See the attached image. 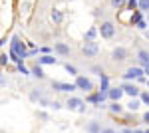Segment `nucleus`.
<instances>
[{
	"mask_svg": "<svg viewBox=\"0 0 149 133\" xmlns=\"http://www.w3.org/2000/svg\"><path fill=\"white\" fill-rule=\"evenodd\" d=\"M145 74H147V76H149V66H147V68H145Z\"/></svg>",
	"mask_w": 149,
	"mask_h": 133,
	"instance_id": "c9c22d12",
	"label": "nucleus"
},
{
	"mask_svg": "<svg viewBox=\"0 0 149 133\" xmlns=\"http://www.w3.org/2000/svg\"><path fill=\"white\" fill-rule=\"evenodd\" d=\"M127 56H129V52H127L125 46H117V48L111 50V60L113 62H125Z\"/></svg>",
	"mask_w": 149,
	"mask_h": 133,
	"instance_id": "39448f33",
	"label": "nucleus"
},
{
	"mask_svg": "<svg viewBox=\"0 0 149 133\" xmlns=\"http://www.w3.org/2000/svg\"><path fill=\"white\" fill-rule=\"evenodd\" d=\"M52 20H54V24H60V22H62V20H64V14H62V10L54 8V10H52Z\"/></svg>",
	"mask_w": 149,
	"mask_h": 133,
	"instance_id": "a211bd4d",
	"label": "nucleus"
},
{
	"mask_svg": "<svg viewBox=\"0 0 149 133\" xmlns=\"http://www.w3.org/2000/svg\"><path fill=\"white\" fill-rule=\"evenodd\" d=\"M133 133H145V131H139V129H135V131H133Z\"/></svg>",
	"mask_w": 149,
	"mask_h": 133,
	"instance_id": "e433bc0d",
	"label": "nucleus"
},
{
	"mask_svg": "<svg viewBox=\"0 0 149 133\" xmlns=\"http://www.w3.org/2000/svg\"><path fill=\"white\" fill-rule=\"evenodd\" d=\"M0 76H2V72H0Z\"/></svg>",
	"mask_w": 149,
	"mask_h": 133,
	"instance_id": "58836bf2",
	"label": "nucleus"
},
{
	"mask_svg": "<svg viewBox=\"0 0 149 133\" xmlns=\"http://www.w3.org/2000/svg\"><path fill=\"white\" fill-rule=\"evenodd\" d=\"M76 88L81 89V91H86V93H92L93 91V81L90 78H86V76H76Z\"/></svg>",
	"mask_w": 149,
	"mask_h": 133,
	"instance_id": "7ed1b4c3",
	"label": "nucleus"
},
{
	"mask_svg": "<svg viewBox=\"0 0 149 133\" xmlns=\"http://www.w3.org/2000/svg\"><path fill=\"white\" fill-rule=\"evenodd\" d=\"M97 34H100L102 38H105V40L113 38V36H115V24L111 22V20H105V22H102V26L97 28Z\"/></svg>",
	"mask_w": 149,
	"mask_h": 133,
	"instance_id": "f03ea898",
	"label": "nucleus"
},
{
	"mask_svg": "<svg viewBox=\"0 0 149 133\" xmlns=\"http://www.w3.org/2000/svg\"><path fill=\"white\" fill-rule=\"evenodd\" d=\"M16 66H18V72H20L22 76H30V70H28V68L24 66L22 62H20V64H16Z\"/></svg>",
	"mask_w": 149,
	"mask_h": 133,
	"instance_id": "5701e85b",
	"label": "nucleus"
},
{
	"mask_svg": "<svg viewBox=\"0 0 149 133\" xmlns=\"http://www.w3.org/2000/svg\"><path fill=\"white\" fill-rule=\"evenodd\" d=\"M64 68H66V72H68L70 76H80L78 70H76V66H72V64H64Z\"/></svg>",
	"mask_w": 149,
	"mask_h": 133,
	"instance_id": "4be33fe9",
	"label": "nucleus"
},
{
	"mask_svg": "<svg viewBox=\"0 0 149 133\" xmlns=\"http://www.w3.org/2000/svg\"><path fill=\"white\" fill-rule=\"evenodd\" d=\"M54 50H56L60 56H68L70 54V46L66 44V42H56V44H54Z\"/></svg>",
	"mask_w": 149,
	"mask_h": 133,
	"instance_id": "4468645a",
	"label": "nucleus"
},
{
	"mask_svg": "<svg viewBox=\"0 0 149 133\" xmlns=\"http://www.w3.org/2000/svg\"><path fill=\"white\" fill-rule=\"evenodd\" d=\"M50 107H54V109H60L62 105H60V101H52V103H50Z\"/></svg>",
	"mask_w": 149,
	"mask_h": 133,
	"instance_id": "c756f323",
	"label": "nucleus"
},
{
	"mask_svg": "<svg viewBox=\"0 0 149 133\" xmlns=\"http://www.w3.org/2000/svg\"><path fill=\"white\" fill-rule=\"evenodd\" d=\"M30 100L32 101H40L42 100V93H40V91H32V93H30Z\"/></svg>",
	"mask_w": 149,
	"mask_h": 133,
	"instance_id": "bb28decb",
	"label": "nucleus"
},
{
	"mask_svg": "<svg viewBox=\"0 0 149 133\" xmlns=\"http://www.w3.org/2000/svg\"><path fill=\"white\" fill-rule=\"evenodd\" d=\"M109 4H111V8L119 10V8H123V6H125V0H109Z\"/></svg>",
	"mask_w": 149,
	"mask_h": 133,
	"instance_id": "412c9836",
	"label": "nucleus"
},
{
	"mask_svg": "<svg viewBox=\"0 0 149 133\" xmlns=\"http://www.w3.org/2000/svg\"><path fill=\"white\" fill-rule=\"evenodd\" d=\"M143 121L149 125V111H145V113H143Z\"/></svg>",
	"mask_w": 149,
	"mask_h": 133,
	"instance_id": "7c9ffc66",
	"label": "nucleus"
},
{
	"mask_svg": "<svg viewBox=\"0 0 149 133\" xmlns=\"http://www.w3.org/2000/svg\"><path fill=\"white\" fill-rule=\"evenodd\" d=\"M6 84H8L6 79H4V78H0V86H6Z\"/></svg>",
	"mask_w": 149,
	"mask_h": 133,
	"instance_id": "473e14b6",
	"label": "nucleus"
},
{
	"mask_svg": "<svg viewBox=\"0 0 149 133\" xmlns=\"http://www.w3.org/2000/svg\"><path fill=\"white\" fill-rule=\"evenodd\" d=\"M137 8H139V12L143 14H149V0H137Z\"/></svg>",
	"mask_w": 149,
	"mask_h": 133,
	"instance_id": "6ab92c4d",
	"label": "nucleus"
},
{
	"mask_svg": "<svg viewBox=\"0 0 149 133\" xmlns=\"http://www.w3.org/2000/svg\"><path fill=\"white\" fill-rule=\"evenodd\" d=\"M135 6H137V0H127V8H129L131 12L135 10Z\"/></svg>",
	"mask_w": 149,
	"mask_h": 133,
	"instance_id": "cd10ccee",
	"label": "nucleus"
},
{
	"mask_svg": "<svg viewBox=\"0 0 149 133\" xmlns=\"http://www.w3.org/2000/svg\"><path fill=\"white\" fill-rule=\"evenodd\" d=\"M102 133H115V129H111V127H105V129H102Z\"/></svg>",
	"mask_w": 149,
	"mask_h": 133,
	"instance_id": "2f4dec72",
	"label": "nucleus"
},
{
	"mask_svg": "<svg viewBox=\"0 0 149 133\" xmlns=\"http://www.w3.org/2000/svg\"><path fill=\"white\" fill-rule=\"evenodd\" d=\"M121 133H133V131H131V129H123Z\"/></svg>",
	"mask_w": 149,
	"mask_h": 133,
	"instance_id": "f704fd0d",
	"label": "nucleus"
},
{
	"mask_svg": "<svg viewBox=\"0 0 149 133\" xmlns=\"http://www.w3.org/2000/svg\"><path fill=\"white\" fill-rule=\"evenodd\" d=\"M139 100H141V103L149 105V91H143V93H139Z\"/></svg>",
	"mask_w": 149,
	"mask_h": 133,
	"instance_id": "b1692460",
	"label": "nucleus"
},
{
	"mask_svg": "<svg viewBox=\"0 0 149 133\" xmlns=\"http://www.w3.org/2000/svg\"><path fill=\"white\" fill-rule=\"evenodd\" d=\"M107 107H109V111H111V113H121V111H123V105H121L119 101H111Z\"/></svg>",
	"mask_w": 149,
	"mask_h": 133,
	"instance_id": "f3484780",
	"label": "nucleus"
},
{
	"mask_svg": "<svg viewBox=\"0 0 149 133\" xmlns=\"http://www.w3.org/2000/svg\"><path fill=\"white\" fill-rule=\"evenodd\" d=\"M81 54L86 56V58H95V56L100 54V46H97V42H84V46H81Z\"/></svg>",
	"mask_w": 149,
	"mask_h": 133,
	"instance_id": "20e7f679",
	"label": "nucleus"
},
{
	"mask_svg": "<svg viewBox=\"0 0 149 133\" xmlns=\"http://www.w3.org/2000/svg\"><path fill=\"white\" fill-rule=\"evenodd\" d=\"M145 133H149V129H147V131H145Z\"/></svg>",
	"mask_w": 149,
	"mask_h": 133,
	"instance_id": "4c0bfd02",
	"label": "nucleus"
},
{
	"mask_svg": "<svg viewBox=\"0 0 149 133\" xmlns=\"http://www.w3.org/2000/svg\"><path fill=\"white\" fill-rule=\"evenodd\" d=\"M8 62H10V56H8V54H0V68L6 66Z\"/></svg>",
	"mask_w": 149,
	"mask_h": 133,
	"instance_id": "393cba45",
	"label": "nucleus"
},
{
	"mask_svg": "<svg viewBox=\"0 0 149 133\" xmlns=\"http://www.w3.org/2000/svg\"><path fill=\"white\" fill-rule=\"evenodd\" d=\"M10 54H16L20 60H26L28 58V50H26V44H24L22 40L18 38V36H14L10 40Z\"/></svg>",
	"mask_w": 149,
	"mask_h": 133,
	"instance_id": "f257e3e1",
	"label": "nucleus"
},
{
	"mask_svg": "<svg viewBox=\"0 0 149 133\" xmlns=\"http://www.w3.org/2000/svg\"><path fill=\"white\" fill-rule=\"evenodd\" d=\"M86 133H102V125L97 121H90L86 125Z\"/></svg>",
	"mask_w": 149,
	"mask_h": 133,
	"instance_id": "2eb2a0df",
	"label": "nucleus"
},
{
	"mask_svg": "<svg viewBox=\"0 0 149 133\" xmlns=\"http://www.w3.org/2000/svg\"><path fill=\"white\" fill-rule=\"evenodd\" d=\"M30 74H32L34 78H38V79H46V74H44V70H42L40 64H34V66L30 68Z\"/></svg>",
	"mask_w": 149,
	"mask_h": 133,
	"instance_id": "f8f14e48",
	"label": "nucleus"
},
{
	"mask_svg": "<svg viewBox=\"0 0 149 133\" xmlns=\"http://www.w3.org/2000/svg\"><path fill=\"white\" fill-rule=\"evenodd\" d=\"M141 76H145V70L143 68H137V66H131L125 70V74H123V79H137Z\"/></svg>",
	"mask_w": 149,
	"mask_h": 133,
	"instance_id": "423d86ee",
	"label": "nucleus"
},
{
	"mask_svg": "<svg viewBox=\"0 0 149 133\" xmlns=\"http://www.w3.org/2000/svg\"><path fill=\"white\" fill-rule=\"evenodd\" d=\"M97 36V28H90L86 32V42H93V38Z\"/></svg>",
	"mask_w": 149,
	"mask_h": 133,
	"instance_id": "aec40b11",
	"label": "nucleus"
},
{
	"mask_svg": "<svg viewBox=\"0 0 149 133\" xmlns=\"http://www.w3.org/2000/svg\"><path fill=\"white\" fill-rule=\"evenodd\" d=\"M38 64H40V66H56L58 60L52 54H42L40 58H38Z\"/></svg>",
	"mask_w": 149,
	"mask_h": 133,
	"instance_id": "9d476101",
	"label": "nucleus"
},
{
	"mask_svg": "<svg viewBox=\"0 0 149 133\" xmlns=\"http://www.w3.org/2000/svg\"><path fill=\"white\" fill-rule=\"evenodd\" d=\"M137 28H139V30H145V28H147V22H145V20H141V22L137 24Z\"/></svg>",
	"mask_w": 149,
	"mask_h": 133,
	"instance_id": "c85d7f7f",
	"label": "nucleus"
},
{
	"mask_svg": "<svg viewBox=\"0 0 149 133\" xmlns=\"http://www.w3.org/2000/svg\"><path fill=\"white\" fill-rule=\"evenodd\" d=\"M52 89H56V91H64V93H72V91H76V84H64V81H52Z\"/></svg>",
	"mask_w": 149,
	"mask_h": 133,
	"instance_id": "0eeeda50",
	"label": "nucleus"
},
{
	"mask_svg": "<svg viewBox=\"0 0 149 133\" xmlns=\"http://www.w3.org/2000/svg\"><path fill=\"white\" fill-rule=\"evenodd\" d=\"M66 107H68L70 111H74V109L80 111V107H84V101H81L80 97H70V100L66 101Z\"/></svg>",
	"mask_w": 149,
	"mask_h": 133,
	"instance_id": "9b49d317",
	"label": "nucleus"
},
{
	"mask_svg": "<svg viewBox=\"0 0 149 133\" xmlns=\"http://www.w3.org/2000/svg\"><path fill=\"white\" fill-rule=\"evenodd\" d=\"M137 60H139V64H141V66L147 68L149 66V52H147V50H143V48L137 50Z\"/></svg>",
	"mask_w": 149,
	"mask_h": 133,
	"instance_id": "ddd939ff",
	"label": "nucleus"
},
{
	"mask_svg": "<svg viewBox=\"0 0 149 133\" xmlns=\"http://www.w3.org/2000/svg\"><path fill=\"white\" fill-rule=\"evenodd\" d=\"M4 44H6V40H4V38H0V48H2Z\"/></svg>",
	"mask_w": 149,
	"mask_h": 133,
	"instance_id": "72a5a7b5",
	"label": "nucleus"
},
{
	"mask_svg": "<svg viewBox=\"0 0 149 133\" xmlns=\"http://www.w3.org/2000/svg\"><path fill=\"white\" fill-rule=\"evenodd\" d=\"M139 107H141V100H139V97H131V101L127 103V109L129 111H137Z\"/></svg>",
	"mask_w": 149,
	"mask_h": 133,
	"instance_id": "dca6fc26",
	"label": "nucleus"
},
{
	"mask_svg": "<svg viewBox=\"0 0 149 133\" xmlns=\"http://www.w3.org/2000/svg\"><path fill=\"white\" fill-rule=\"evenodd\" d=\"M129 22H131V24H139V22H141V12H135V14L131 16V20H129Z\"/></svg>",
	"mask_w": 149,
	"mask_h": 133,
	"instance_id": "a878e982",
	"label": "nucleus"
},
{
	"mask_svg": "<svg viewBox=\"0 0 149 133\" xmlns=\"http://www.w3.org/2000/svg\"><path fill=\"white\" fill-rule=\"evenodd\" d=\"M125 93H123V88L119 86V88H109V93H107V100L111 101H119L121 97H123Z\"/></svg>",
	"mask_w": 149,
	"mask_h": 133,
	"instance_id": "1a4fd4ad",
	"label": "nucleus"
},
{
	"mask_svg": "<svg viewBox=\"0 0 149 133\" xmlns=\"http://www.w3.org/2000/svg\"><path fill=\"white\" fill-rule=\"evenodd\" d=\"M121 88H123V93H125V95H129V97H139V93H141L135 84H123Z\"/></svg>",
	"mask_w": 149,
	"mask_h": 133,
	"instance_id": "6e6552de",
	"label": "nucleus"
},
{
	"mask_svg": "<svg viewBox=\"0 0 149 133\" xmlns=\"http://www.w3.org/2000/svg\"><path fill=\"white\" fill-rule=\"evenodd\" d=\"M147 18H149V14H147Z\"/></svg>",
	"mask_w": 149,
	"mask_h": 133,
	"instance_id": "ea45409f",
	"label": "nucleus"
}]
</instances>
